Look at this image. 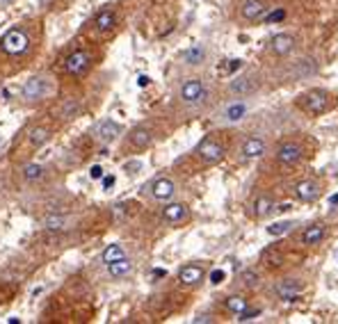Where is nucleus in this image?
Wrapping results in <instances>:
<instances>
[{
	"mask_svg": "<svg viewBox=\"0 0 338 324\" xmlns=\"http://www.w3.org/2000/svg\"><path fill=\"white\" fill-rule=\"evenodd\" d=\"M295 105H297V110H302L308 117H322L336 107V96L327 89L313 87V89L302 91V94L295 98Z\"/></svg>",
	"mask_w": 338,
	"mask_h": 324,
	"instance_id": "nucleus-1",
	"label": "nucleus"
},
{
	"mask_svg": "<svg viewBox=\"0 0 338 324\" xmlns=\"http://www.w3.org/2000/svg\"><path fill=\"white\" fill-rule=\"evenodd\" d=\"M57 91V82L53 76L48 73H37V76L28 78L26 85L21 89V101L26 105H39V103H46L48 98H53Z\"/></svg>",
	"mask_w": 338,
	"mask_h": 324,
	"instance_id": "nucleus-2",
	"label": "nucleus"
},
{
	"mask_svg": "<svg viewBox=\"0 0 338 324\" xmlns=\"http://www.w3.org/2000/svg\"><path fill=\"white\" fill-rule=\"evenodd\" d=\"M32 39L23 26H14L0 37V51L9 57H21L30 51Z\"/></svg>",
	"mask_w": 338,
	"mask_h": 324,
	"instance_id": "nucleus-3",
	"label": "nucleus"
},
{
	"mask_svg": "<svg viewBox=\"0 0 338 324\" xmlns=\"http://www.w3.org/2000/svg\"><path fill=\"white\" fill-rule=\"evenodd\" d=\"M194 155L199 158L201 165L215 167V165H219V162L227 158V144H224L217 135H208V137H204V140L197 144Z\"/></svg>",
	"mask_w": 338,
	"mask_h": 324,
	"instance_id": "nucleus-4",
	"label": "nucleus"
},
{
	"mask_svg": "<svg viewBox=\"0 0 338 324\" xmlns=\"http://www.w3.org/2000/svg\"><path fill=\"white\" fill-rule=\"evenodd\" d=\"M306 155V149H304V142L300 140H286L274 149V160L277 165L281 167H292L297 162H302Z\"/></svg>",
	"mask_w": 338,
	"mask_h": 324,
	"instance_id": "nucleus-5",
	"label": "nucleus"
},
{
	"mask_svg": "<svg viewBox=\"0 0 338 324\" xmlns=\"http://www.w3.org/2000/svg\"><path fill=\"white\" fill-rule=\"evenodd\" d=\"M92 64H94V55H92L87 48H78V51L69 53L66 60H64V73L66 76H73V78H82L89 73Z\"/></svg>",
	"mask_w": 338,
	"mask_h": 324,
	"instance_id": "nucleus-6",
	"label": "nucleus"
},
{
	"mask_svg": "<svg viewBox=\"0 0 338 324\" xmlns=\"http://www.w3.org/2000/svg\"><path fill=\"white\" fill-rule=\"evenodd\" d=\"M178 101L185 107H199L206 101V85L199 78H188L178 87Z\"/></svg>",
	"mask_w": 338,
	"mask_h": 324,
	"instance_id": "nucleus-7",
	"label": "nucleus"
},
{
	"mask_svg": "<svg viewBox=\"0 0 338 324\" xmlns=\"http://www.w3.org/2000/svg\"><path fill=\"white\" fill-rule=\"evenodd\" d=\"M274 297L279 302H295L297 297H302V292L306 290V281L300 276H286L281 281L274 283Z\"/></svg>",
	"mask_w": 338,
	"mask_h": 324,
	"instance_id": "nucleus-8",
	"label": "nucleus"
},
{
	"mask_svg": "<svg viewBox=\"0 0 338 324\" xmlns=\"http://www.w3.org/2000/svg\"><path fill=\"white\" fill-rule=\"evenodd\" d=\"M258 89H261V80H258V76H254V73H242V76L233 78V80L229 82V94L238 96V98H249V96L256 94Z\"/></svg>",
	"mask_w": 338,
	"mask_h": 324,
	"instance_id": "nucleus-9",
	"label": "nucleus"
},
{
	"mask_svg": "<svg viewBox=\"0 0 338 324\" xmlns=\"http://www.w3.org/2000/svg\"><path fill=\"white\" fill-rule=\"evenodd\" d=\"M146 194L153 201H160V203H167L176 196V183L169 178V176H160V178H153L149 185H146Z\"/></svg>",
	"mask_w": 338,
	"mask_h": 324,
	"instance_id": "nucleus-10",
	"label": "nucleus"
},
{
	"mask_svg": "<svg viewBox=\"0 0 338 324\" xmlns=\"http://www.w3.org/2000/svg\"><path fill=\"white\" fill-rule=\"evenodd\" d=\"M267 151V142L263 137H256V135H249L240 142L238 146V158L242 162H252V160H258L261 155H265Z\"/></svg>",
	"mask_w": 338,
	"mask_h": 324,
	"instance_id": "nucleus-11",
	"label": "nucleus"
},
{
	"mask_svg": "<svg viewBox=\"0 0 338 324\" xmlns=\"http://www.w3.org/2000/svg\"><path fill=\"white\" fill-rule=\"evenodd\" d=\"M153 140H155V130L151 128L149 124H140L128 132V137H126V146H128L130 151H144V149H149V146L153 144Z\"/></svg>",
	"mask_w": 338,
	"mask_h": 324,
	"instance_id": "nucleus-12",
	"label": "nucleus"
},
{
	"mask_svg": "<svg viewBox=\"0 0 338 324\" xmlns=\"http://www.w3.org/2000/svg\"><path fill=\"white\" fill-rule=\"evenodd\" d=\"M322 180L313 178V176H308V178H302L295 183V196L297 201H302V203H311V201H316L318 196L322 194Z\"/></svg>",
	"mask_w": 338,
	"mask_h": 324,
	"instance_id": "nucleus-13",
	"label": "nucleus"
},
{
	"mask_svg": "<svg viewBox=\"0 0 338 324\" xmlns=\"http://www.w3.org/2000/svg\"><path fill=\"white\" fill-rule=\"evenodd\" d=\"M267 9L270 7H267L265 0H242V5H240V21L256 23L261 18H265Z\"/></svg>",
	"mask_w": 338,
	"mask_h": 324,
	"instance_id": "nucleus-14",
	"label": "nucleus"
},
{
	"mask_svg": "<svg viewBox=\"0 0 338 324\" xmlns=\"http://www.w3.org/2000/svg\"><path fill=\"white\" fill-rule=\"evenodd\" d=\"M206 279V269L201 265L197 263H190V265H183V267L178 269V283L185 288H197L201 286Z\"/></svg>",
	"mask_w": 338,
	"mask_h": 324,
	"instance_id": "nucleus-15",
	"label": "nucleus"
},
{
	"mask_svg": "<svg viewBox=\"0 0 338 324\" xmlns=\"http://www.w3.org/2000/svg\"><path fill=\"white\" fill-rule=\"evenodd\" d=\"M163 219L169 224V226H181L190 219V208L188 203H181V201H174V203H167L163 208Z\"/></svg>",
	"mask_w": 338,
	"mask_h": 324,
	"instance_id": "nucleus-16",
	"label": "nucleus"
},
{
	"mask_svg": "<svg viewBox=\"0 0 338 324\" xmlns=\"http://www.w3.org/2000/svg\"><path fill=\"white\" fill-rule=\"evenodd\" d=\"M295 46H297V39H295V34H290V32H279L270 39V53L277 57L290 55V53L295 51Z\"/></svg>",
	"mask_w": 338,
	"mask_h": 324,
	"instance_id": "nucleus-17",
	"label": "nucleus"
},
{
	"mask_svg": "<svg viewBox=\"0 0 338 324\" xmlns=\"http://www.w3.org/2000/svg\"><path fill=\"white\" fill-rule=\"evenodd\" d=\"M121 126L117 124L115 119H103L96 124V128H94V137L101 142V144H112V142H117L119 140V135H121Z\"/></svg>",
	"mask_w": 338,
	"mask_h": 324,
	"instance_id": "nucleus-18",
	"label": "nucleus"
},
{
	"mask_svg": "<svg viewBox=\"0 0 338 324\" xmlns=\"http://www.w3.org/2000/svg\"><path fill=\"white\" fill-rule=\"evenodd\" d=\"M261 265L265 269H270V272H274V269H281L283 265H286V253H283V249L279 247V244L267 247L265 251L261 253Z\"/></svg>",
	"mask_w": 338,
	"mask_h": 324,
	"instance_id": "nucleus-19",
	"label": "nucleus"
},
{
	"mask_svg": "<svg viewBox=\"0 0 338 324\" xmlns=\"http://www.w3.org/2000/svg\"><path fill=\"white\" fill-rule=\"evenodd\" d=\"M325 238H327V224L316 222V224H311V226H306L304 230H302L300 242L304 244V247H318Z\"/></svg>",
	"mask_w": 338,
	"mask_h": 324,
	"instance_id": "nucleus-20",
	"label": "nucleus"
},
{
	"mask_svg": "<svg viewBox=\"0 0 338 324\" xmlns=\"http://www.w3.org/2000/svg\"><path fill=\"white\" fill-rule=\"evenodd\" d=\"M274 213V199L270 194H258L256 199H254V203L249 205V215H252L254 219H265L270 217Z\"/></svg>",
	"mask_w": 338,
	"mask_h": 324,
	"instance_id": "nucleus-21",
	"label": "nucleus"
},
{
	"mask_svg": "<svg viewBox=\"0 0 338 324\" xmlns=\"http://www.w3.org/2000/svg\"><path fill=\"white\" fill-rule=\"evenodd\" d=\"M92 26H94V30L101 32V34L112 32L117 28V12L115 9H110V7L101 9V12L94 16V23H92Z\"/></svg>",
	"mask_w": 338,
	"mask_h": 324,
	"instance_id": "nucleus-22",
	"label": "nucleus"
},
{
	"mask_svg": "<svg viewBox=\"0 0 338 324\" xmlns=\"http://www.w3.org/2000/svg\"><path fill=\"white\" fill-rule=\"evenodd\" d=\"M80 110H82L80 101L73 98V96H69V98H62V101H60L55 114H57V119H62V121H73L78 114H80Z\"/></svg>",
	"mask_w": 338,
	"mask_h": 324,
	"instance_id": "nucleus-23",
	"label": "nucleus"
},
{
	"mask_svg": "<svg viewBox=\"0 0 338 324\" xmlns=\"http://www.w3.org/2000/svg\"><path fill=\"white\" fill-rule=\"evenodd\" d=\"M249 112V105L244 101H233L229 103L227 107L222 110V121L224 124H238L240 119H244Z\"/></svg>",
	"mask_w": 338,
	"mask_h": 324,
	"instance_id": "nucleus-24",
	"label": "nucleus"
},
{
	"mask_svg": "<svg viewBox=\"0 0 338 324\" xmlns=\"http://www.w3.org/2000/svg\"><path fill=\"white\" fill-rule=\"evenodd\" d=\"M51 137H53V130L48 126H32L26 132V140L30 144V149H41L46 142H51Z\"/></svg>",
	"mask_w": 338,
	"mask_h": 324,
	"instance_id": "nucleus-25",
	"label": "nucleus"
},
{
	"mask_svg": "<svg viewBox=\"0 0 338 324\" xmlns=\"http://www.w3.org/2000/svg\"><path fill=\"white\" fill-rule=\"evenodd\" d=\"M43 176H46V169L37 162H28V165L21 167V178L30 185H37L39 180H43Z\"/></svg>",
	"mask_w": 338,
	"mask_h": 324,
	"instance_id": "nucleus-26",
	"label": "nucleus"
},
{
	"mask_svg": "<svg viewBox=\"0 0 338 324\" xmlns=\"http://www.w3.org/2000/svg\"><path fill=\"white\" fill-rule=\"evenodd\" d=\"M105 267H107V274H110L112 279H124L133 272V260L126 256V258H119V260H115V263L105 265Z\"/></svg>",
	"mask_w": 338,
	"mask_h": 324,
	"instance_id": "nucleus-27",
	"label": "nucleus"
},
{
	"mask_svg": "<svg viewBox=\"0 0 338 324\" xmlns=\"http://www.w3.org/2000/svg\"><path fill=\"white\" fill-rule=\"evenodd\" d=\"M318 71V64L313 57H304V60H297L292 62V78L300 80V78H306V76H313Z\"/></svg>",
	"mask_w": 338,
	"mask_h": 324,
	"instance_id": "nucleus-28",
	"label": "nucleus"
},
{
	"mask_svg": "<svg viewBox=\"0 0 338 324\" xmlns=\"http://www.w3.org/2000/svg\"><path fill=\"white\" fill-rule=\"evenodd\" d=\"M224 308L229 313H233V315H240L244 308H249V299L244 294H231V297L224 299Z\"/></svg>",
	"mask_w": 338,
	"mask_h": 324,
	"instance_id": "nucleus-29",
	"label": "nucleus"
},
{
	"mask_svg": "<svg viewBox=\"0 0 338 324\" xmlns=\"http://www.w3.org/2000/svg\"><path fill=\"white\" fill-rule=\"evenodd\" d=\"M69 224H71V217H66V215H48V217L43 219V228L55 230V233L69 228Z\"/></svg>",
	"mask_w": 338,
	"mask_h": 324,
	"instance_id": "nucleus-30",
	"label": "nucleus"
},
{
	"mask_svg": "<svg viewBox=\"0 0 338 324\" xmlns=\"http://www.w3.org/2000/svg\"><path fill=\"white\" fill-rule=\"evenodd\" d=\"M206 55H208V53H206L204 46H192L190 51L183 53V62L188 66H199V64H204L206 62Z\"/></svg>",
	"mask_w": 338,
	"mask_h": 324,
	"instance_id": "nucleus-31",
	"label": "nucleus"
},
{
	"mask_svg": "<svg viewBox=\"0 0 338 324\" xmlns=\"http://www.w3.org/2000/svg\"><path fill=\"white\" fill-rule=\"evenodd\" d=\"M126 256H128V253H126L124 244H110V247L103 249V253H101V263H103V265H110V263H115V260L126 258Z\"/></svg>",
	"mask_w": 338,
	"mask_h": 324,
	"instance_id": "nucleus-32",
	"label": "nucleus"
},
{
	"mask_svg": "<svg viewBox=\"0 0 338 324\" xmlns=\"http://www.w3.org/2000/svg\"><path fill=\"white\" fill-rule=\"evenodd\" d=\"M261 272H256V269H244L242 274H240V283H242L244 288H258L261 286Z\"/></svg>",
	"mask_w": 338,
	"mask_h": 324,
	"instance_id": "nucleus-33",
	"label": "nucleus"
},
{
	"mask_svg": "<svg viewBox=\"0 0 338 324\" xmlns=\"http://www.w3.org/2000/svg\"><path fill=\"white\" fill-rule=\"evenodd\" d=\"M292 228H295V222L286 219V222H277V224H272V226H267V235H272V238H279V235L290 233Z\"/></svg>",
	"mask_w": 338,
	"mask_h": 324,
	"instance_id": "nucleus-34",
	"label": "nucleus"
},
{
	"mask_svg": "<svg viewBox=\"0 0 338 324\" xmlns=\"http://www.w3.org/2000/svg\"><path fill=\"white\" fill-rule=\"evenodd\" d=\"M283 18H286V9H283V7H279V9H274V12L265 14V23H279V21H283Z\"/></svg>",
	"mask_w": 338,
	"mask_h": 324,
	"instance_id": "nucleus-35",
	"label": "nucleus"
},
{
	"mask_svg": "<svg viewBox=\"0 0 338 324\" xmlns=\"http://www.w3.org/2000/svg\"><path fill=\"white\" fill-rule=\"evenodd\" d=\"M258 315H261V308H244V311L238 315V322L254 320V317H258Z\"/></svg>",
	"mask_w": 338,
	"mask_h": 324,
	"instance_id": "nucleus-36",
	"label": "nucleus"
},
{
	"mask_svg": "<svg viewBox=\"0 0 338 324\" xmlns=\"http://www.w3.org/2000/svg\"><path fill=\"white\" fill-rule=\"evenodd\" d=\"M224 281V272L222 269H215L213 274H210V283H215V286H219V283Z\"/></svg>",
	"mask_w": 338,
	"mask_h": 324,
	"instance_id": "nucleus-37",
	"label": "nucleus"
},
{
	"mask_svg": "<svg viewBox=\"0 0 338 324\" xmlns=\"http://www.w3.org/2000/svg\"><path fill=\"white\" fill-rule=\"evenodd\" d=\"M89 176H92V178H94V180L103 178V167H101V165H94V167H92V169H89Z\"/></svg>",
	"mask_w": 338,
	"mask_h": 324,
	"instance_id": "nucleus-38",
	"label": "nucleus"
},
{
	"mask_svg": "<svg viewBox=\"0 0 338 324\" xmlns=\"http://www.w3.org/2000/svg\"><path fill=\"white\" fill-rule=\"evenodd\" d=\"M137 85L146 87V85H149V76H140V78H137Z\"/></svg>",
	"mask_w": 338,
	"mask_h": 324,
	"instance_id": "nucleus-39",
	"label": "nucleus"
},
{
	"mask_svg": "<svg viewBox=\"0 0 338 324\" xmlns=\"http://www.w3.org/2000/svg\"><path fill=\"white\" fill-rule=\"evenodd\" d=\"M112 183H115V176H107V178L103 180V188H112Z\"/></svg>",
	"mask_w": 338,
	"mask_h": 324,
	"instance_id": "nucleus-40",
	"label": "nucleus"
},
{
	"mask_svg": "<svg viewBox=\"0 0 338 324\" xmlns=\"http://www.w3.org/2000/svg\"><path fill=\"white\" fill-rule=\"evenodd\" d=\"M12 3H14V0H0V9L7 7V5H12Z\"/></svg>",
	"mask_w": 338,
	"mask_h": 324,
	"instance_id": "nucleus-41",
	"label": "nucleus"
},
{
	"mask_svg": "<svg viewBox=\"0 0 338 324\" xmlns=\"http://www.w3.org/2000/svg\"><path fill=\"white\" fill-rule=\"evenodd\" d=\"M331 203H334V205H338V194H334V196H331Z\"/></svg>",
	"mask_w": 338,
	"mask_h": 324,
	"instance_id": "nucleus-42",
	"label": "nucleus"
}]
</instances>
